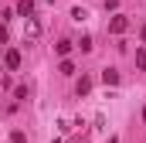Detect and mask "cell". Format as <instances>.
<instances>
[{"mask_svg":"<svg viewBox=\"0 0 146 143\" xmlns=\"http://www.w3.org/2000/svg\"><path fill=\"white\" fill-rule=\"evenodd\" d=\"M78 48H82V51H92V37H88V34H82V41H78Z\"/></svg>","mask_w":146,"mask_h":143,"instance_id":"8","label":"cell"},{"mask_svg":"<svg viewBox=\"0 0 146 143\" xmlns=\"http://www.w3.org/2000/svg\"><path fill=\"white\" fill-rule=\"evenodd\" d=\"M143 119H146V109H143Z\"/></svg>","mask_w":146,"mask_h":143,"instance_id":"16","label":"cell"},{"mask_svg":"<svg viewBox=\"0 0 146 143\" xmlns=\"http://www.w3.org/2000/svg\"><path fill=\"white\" fill-rule=\"evenodd\" d=\"M126 27H129V21H126L122 14H115V17L109 21V31H112V34H126Z\"/></svg>","mask_w":146,"mask_h":143,"instance_id":"2","label":"cell"},{"mask_svg":"<svg viewBox=\"0 0 146 143\" xmlns=\"http://www.w3.org/2000/svg\"><path fill=\"white\" fill-rule=\"evenodd\" d=\"M136 68H146V51H143V48L136 51Z\"/></svg>","mask_w":146,"mask_h":143,"instance_id":"9","label":"cell"},{"mask_svg":"<svg viewBox=\"0 0 146 143\" xmlns=\"http://www.w3.org/2000/svg\"><path fill=\"white\" fill-rule=\"evenodd\" d=\"M102 82H106V85H119V72H115V68H106V72H102Z\"/></svg>","mask_w":146,"mask_h":143,"instance_id":"4","label":"cell"},{"mask_svg":"<svg viewBox=\"0 0 146 143\" xmlns=\"http://www.w3.org/2000/svg\"><path fill=\"white\" fill-rule=\"evenodd\" d=\"M37 34H41V24H37L34 17H27V27H24V37H31V41H34Z\"/></svg>","mask_w":146,"mask_h":143,"instance_id":"3","label":"cell"},{"mask_svg":"<svg viewBox=\"0 0 146 143\" xmlns=\"http://www.w3.org/2000/svg\"><path fill=\"white\" fill-rule=\"evenodd\" d=\"M58 72H61V75H72V72H75V65L68 61V58H65V61H61V68H58Z\"/></svg>","mask_w":146,"mask_h":143,"instance_id":"10","label":"cell"},{"mask_svg":"<svg viewBox=\"0 0 146 143\" xmlns=\"http://www.w3.org/2000/svg\"><path fill=\"white\" fill-rule=\"evenodd\" d=\"M17 14L31 17V14H34V0H21V3H17Z\"/></svg>","mask_w":146,"mask_h":143,"instance_id":"5","label":"cell"},{"mask_svg":"<svg viewBox=\"0 0 146 143\" xmlns=\"http://www.w3.org/2000/svg\"><path fill=\"white\" fill-rule=\"evenodd\" d=\"M88 89H92V78H85V75H82V78H78V96H85Z\"/></svg>","mask_w":146,"mask_h":143,"instance_id":"7","label":"cell"},{"mask_svg":"<svg viewBox=\"0 0 146 143\" xmlns=\"http://www.w3.org/2000/svg\"><path fill=\"white\" fill-rule=\"evenodd\" d=\"M106 7H119V0H106Z\"/></svg>","mask_w":146,"mask_h":143,"instance_id":"13","label":"cell"},{"mask_svg":"<svg viewBox=\"0 0 146 143\" xmlns=\"http://www.w3.org/2000/svg\"><path fill=\"white\" fill-rule=\"evenodd\" d=\"M139 37H143V44H146V24H143V31H139Z\"/></svg>","mask_w":146,"mask_h":143,"instance_id":"14","label":"cell"},{"mask_svg":"<svg viewBox=\"0 0 146 143\" xmlns=\"http://www.w3.org/2000/svg\"><path fill=\"white\" fill-rule=\"evenodd\" d=\"M54 51H58V55H61V58H65V55H68V51H72V41H58V44H54Z\"/></svg>","mask_w":146,"mask_h":143,"instance_id":"6","label":"cell"},{"mask_svg":"<svg viewBox=\"0 0 146 143\" xmlns=\"http://www.w3.org/2000/svg\"><path fill=\"white\" fill-rule=\"evenodd\" d=\"M3 41H7V27H0V44H3Z\"/></svg>","mask_w":146,"mask_h":143,"instance_id":"12","label":"cell"},{"mask_svg":"<svg viewBox=\"0 0 146 143\" xmlns=\"http://www.w3.org/2000/svg\"><path fill=\"white\" fill-rule=\"evenodd\" d=\"M106 143H119V136H109V140H106Z\"/></svg>","mask_w":146,"mask_h":143,"instance_id":"15","label":"cell"},{"mask_svg":"<svg viewBox=\"0 0 146 143\" xmlns=\"http://www.w3.org/2000/svg\"><path fill=\"white\" fill-rule=\"evenodd\" d=\"M10 140H14V143H27V136H24L21 130H14V133H10Z\"/></svg>","mask_w":146,"mask_h":143,"instance_id":"11","label":"cell"},{"mask_svg":"<svg viewBox=\"0 0 146 143\" xmlns=\"http://www.w3.org/2000/svg\"><path fill=\"white\" fill-rule=\"evenodd\" d=\"M3 65H7L10 72H17V68H21V51H14V48L3 51Z\"/></svg>","mask_w":146,"mask_h":143,"instance_id":"1","label":"cell"}]
</instances>
